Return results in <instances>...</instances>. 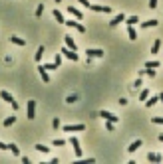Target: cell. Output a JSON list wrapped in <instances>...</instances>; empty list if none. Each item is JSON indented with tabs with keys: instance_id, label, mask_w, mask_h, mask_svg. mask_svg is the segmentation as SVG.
Returning a JSON list of instances; mask_svg holds the SVG:
<instances>
[{
	"instance_id": "39",
	"label": "cell",
	"mask_w": 163,
	"mask_h": 164,
	"mask_svg": "<svg viewBox=\"0 0 163 164\" xmlns=\"http://www.w3.org/2000/svg\"><path fill=\"white\" fill-rule=\"evenodd\" d=\"M0 150H8V144H4L2 140H0Z\"/></svg>"
},
{
	"instance_id": "37",
	"label": "cell",
	"mask_w": 163,
	"mask_h": 164,
	"mask_svg": "<svg viewBox=\"0 0 163 164\" xmlns=\"http://www.w3.org/2000/svg\"><path fill=\"white\" fill-rule=\"evenodd\" d=\"M52 127H54V129H58V127H60V119H58V117L52 121Z\"/></svg>"
},
{
	"instance_id": "30",
	"label": "cell",
	"mask_w": 163,
	"mask_h": 164,
	"mask_svg": "<svg viewBox=\"0 0 163 164\" xmlns=\"http://www.w3.org/2000/svg\"><path fill=\"white\" fill-rule=\"evenodd\" d=\"M54 64H56L58 67L62 65V52H60V53H56V57H54Z\"/></svg>"
},
{
	"instance_id": "40",
	"label": "cell",
	"mask_w": 163,
	"mask_h": 164,
	"mask_svg": "<svg viewBox=\"0 0 163 164\" xmlns=\"http://www.w3.org/2000/svg\"><path fill=\"white\" fill-rule=\"evenodd\" d=\"M157 97H159V101L163 103V93H159V95H157Z\"/></svg>"
},
{
	"instance_id": "23",
	"label": "cell",
	"mask_w": 163,
	"mask_h": 164,
	"mask_svg": "<svg viewBox=\"0 0 163 164\" xmlns=\"http://www.w3.org/2000/svg\"><path fill=\"white\" fill-rule=\"evenodd\" d=\"M52 14H54V18H56V20H58V22H60V24H64V22H66V20H64V16H62V12L58 10V8H56V10L52 12Z\"/></svg>"
},
{
	"instance_id": "10",
	"label": "cell",
	"mask_w": 163,
	"mask_h": 164,
	"mask_svg": "<svg viewBox=\"0 0 163 164\" xmlns=\"http://www.w3.org/2000/svg\"><path fill=\"white\" fill-rule=\"evenodd\" d=\"M147 160L151 164H159V162H163V156H161V154H157V152H149L147 154Z\"/></svg>"
},
{
	"instance_id": "11",
	"label": "cell",
	"mask_w": 163,
	"mask_h": 164,
	"mask_svg": "<svg viewBox=\"0 0 163 164\" xmlns=\"http://www.w3.org/2000/svg\"><path fill=\"white\" fill-rule=\"evenodd\" d=\"M90 10H94V12H102V14H110L111 8H110V6H98V4H91Z\"/></svg>"
},
{
	"instance_id": "5",
	"label": "cell",
	"mask_w": 163,
	"mask_h": 164,
	"mask_svg": "<svg viewBox=\"0 0 163 164\" xmlns=\"http://www.w3.org/2000/svg\"><path fill=\"white\" fill-rule=\"evenodd\" d=\"M64 131L66 133H82V131H86V125H82V123H78V125H66Z\"/></svg>"
},
{
	"instance_id": "17",
	"label": "cell",
	"mask_w": 163,
	"mask_h": 164,
	"mask_svg": "<svg viewBox=\"0 0 163 164\" xmlns=\"http://www.w3.org/2000/svg\"><path fill=\"white\" fill-rule=\"evenodd\" d=\"M157 26V20L151 18V20H145V22H141V28H155Z\"/></svg>"
},
{
	"instance_id": "21",
	"label": "cell",
	"mask_w": 163,
	"mask_h": 164,
	"mask_svg": "<svg viewBox=\"0 0 163 164\" xmlns=\"http://www.w3.org/2000/svg\"><path fill=\"white\" fill-rule=\"evenodd\" d=\"M34 148L38 150V152H42V154H48V152H50V148H48V146H46V144H42V142H38V144H36Z\"/></svg>"
},
{
	"instance_id": "13",
	"label": "cell",
	"mask_w": 163,
	"mask_h": 164,
	"mask_svg": "<svg viewBox=\"0 0 163 164\" xmlns=\"http://www.w3.org/2000/svg\"><path fill=\"white\" fill-rule=\"evenodd\" d=\"M139 146H141V138H137V140H133V142H131V144H129V146H127V152H129V154H133V152H137V148H139Z\"/></svg>"
},
{
	"instance_id": "7",
	"label": "cell",
	"mask_w": 163,
	"mask_h": 164,
	"mask_svg": "<svg viewBox=\"0 0 163 164\" xmlns=\"http://www.w3.org/2000/svg\"><path fill=\"white\" fill-rule=\"evenodd\" d=\"M99 117H103L106 121H111V123H118V121H119V117H118V115H114V113L106 111V109H103V111H99Z\"/></svg>"
},
{
	"instance_id": "6",
	"label": "cell",
	"mask_w": 163,
	"mask_h": 164,
	"mask_svg": "<svg viewBox=\"0 0 163 164\" xmlns=\"http://www.w3.org/2000/svg\"><path fill=\"white\" fill-rule=\"evenodd\" d=\"M70 144L74 146V154H76V158H82V148H80V140H78L76 137L70 138Z\"/></svg>"
},
{
	"instance_id": "3",
	"label": "cell",
	"mask_w": 163,
	"mask_h": 164,
	"mask_svg": "<svg viewBox=\"0 0 163 164\" xmlns=\"http://www.w3.org/2000/svg\"><path fill=\"white\" fill-rule=\"evenodd\" d=\"M0 97H2L4 101H6V103H10V105H12V109H14V111H16V109H18V103H16V101H14V97H12V95L8 93L6 89H2V91H0Z\"/></svg>"
},
{
	"instance_id": "20",
	"label": "cell",
	"mask_w": 163,
	"mask_h": 164,
	"mask_svg": "<svg viewBox=\"0 0 163 164\" xmlns=\"http://www.w3.org/2000/svg\"><path fill=\"white\" fill-rule=\"evenodd\" d=\"M42 57H44V46H40V48L36 49V53H34V60L36 61H42Z\"/></svg>"
},
{
	"instance_id": "36",
	"label": "cell",
	"mask_w": 163,
	"mask_h": 164,
	"mask_svg": "<svg viewBox=\"0 0 163 164\" xmlns=\"http://www.w3.org/2000/svg\"><path fill=\"white\" fill-rule=\"evenodd\" d=\"M149 8H151V10H155V8H157V0H149Z\"/></svg>"
},
{
	"instance_id": "27",
	"label": "cell",
	"mask_w": 163,
	"mask_h": 164,
	"mask_svg": "<svg viewBox=\"0 0 163 164\" xmlns=\"http://www.w3.org/2000/svg\"><path fill=\"white\" fill-rule=\"evenodd\" d=\"M159 48H161V40H155V42H153V46H151V53H157V52H159Z\"/></svg>"
},
{
	"instance_id": "26",
	"label": "cell",
	"mask_w": 163,
	"mask_h": 164,
	"mask_svg": "<svg viewBox=\"0 0 163 164\" xmlns=\"http://www.w3.org/2000/svg\"><path fill=\"white\" fill-rule=\"evenodd\" d=\"M157 67H159V61H157V60L147 61V64H145V69H157Z\"/></svg>"
},
{
	"instance_id": "22",
	"label": "cell",
	"mask_w": 163,
	"mask_h": 164,
	"mask_svg": "<svg viewBox=\"0 0 163 164\" xmlns=\"http://www.w3.org/2000/svg\"><path fill=\"white\" fill-rule=\"evenodd\" d=\"M137 22H139L137 16H129V18H125V24H127V26H135Z\"/></svg>"
},
{
	"instance_id": "42",
	"label": "cell",
	"mask_w": 163,
	"mask_h": 164,
	"mask_svg": "<svg viewBox=\"0 0 163 164\" xmlns=\"http://www.w3.org/2000/svg\"><path fill=\"white\" fill-rule=\"evenodd\" d=\"M60 2H62V0H56V4H60Z\"/></svg>"
},
{
	"instance_id": "19",
	"label": "cell",
	"mask_w": 163,
	"mask_h": 164,
	"mask_svg": "<svg viewBox=\"0 0 163 164\" xmlns=\"http://www.w3.org/2000/svg\"><path fill=\"white\" fill-rule=\"evenodd\" d=\"M10 42L16 44V46H26V40H22V38H18V36H10Z\"/></svg>"
},
{
	"instance_id": "14",
	"label": "cell",
	"mask_w": 163,
	"mask_h": 164,
	"mask_svg": "<svg viewBox=\"0 0 163 164\" xmlns=\"http://www.w3.org/2000/svg\"><path fill=\"white\" fill-rule=\"evenodd\" d=\"M64 44L68 46L70 49H76V52H78V46H76V42H74L72 36H64Z\"/></svg>"
},
{
	"instance_id": "9",
	"label": "cell",
	"mask_w": 163,
	"mask_h": 164,
	"mask_svg": "<svg viewBox=\"0 0 163 164\" xmlns=\"http://www.w3.org/2000/svg\"><path fill=\"white\" fill-rule=\"evenodd\" d=\"M64 24H66V26H70V28H76V30H78V32H82V34L86 32V26H82L80 22H74V20H66Z\"/></svg>"
},
{
	"instance_id": "25",
	"label": "cell",
	"mask_w": 163,
	"mask_h": 164,
	"mask_svg": "<svg viewBox=\"0 0 163 164\" xmlns=\"http://www.w3.org/2000/svg\"><path fill=\"white\" fill-rule=\"evenodd\" d=\"M8 150H10V152L14 154V156H18V154H20V148L14 144V142H10V144H8Z\"/></svg>"
},
{
	"instance_id": "28",
	"label": "cell",
	"mask_w": 163,
	"mask_h": 164,
	"mask_svg": "<svg viewBox=\"0 0 163 164\" xmlns=\"http://www.w3.org/2000/svg\"><path fill=\"white\" fill-rule=\"evenodd\" d=\"M52 144L54 146H66V140H64V138H54Z\"/></svg>"
},
{
	"instance_id": "1",
	"label": "cell",
	"mask_w": 163,
	"mask_h": 164,
	"mask_svg": "<svg viewBox=\"0 0 163 164\" xmlns=\"http://www.w3.org/2000/svg\"><path fill=\"white\" fill-rule=\"evenodd\" d=\"M60 52L64 53V56L68 57V60H72V61H78V60H80V56H78V53H76V49H70L68 46H64V48H62Z\"/></svg>"
},
{
	"instance_id": "35",
	"label": "cell",
	"mask_w": 163,
	"mask_h": 164,
	"mask_svg": "<svg viewBox=\"0 0 163 164\" xmlns=\"http://www.w3.org/2000/svg\"><path fill=\"white\" fill-rule=\"evenodd\" d=\"M78 2H80L82 6H86V8H90V6H91V2H90V0H78Z\"/></svg>"
},
{
	"instance_id": "18",
	"label": "cell",
	"mask_w": 163,
	"mask_h": 164,
	"mask_svg": "<svg viewBox=\"0 0 163 164\" xmlns=\"http://www.w3.org/2000/svg\"><path fill=\"white\" fill-rule=\"evenodd\" d=\"M127 36H129V40H131V42L137 40V32H135V28H133V26H127Z\"/></svg>"
},
{
	"instance_id": "33",
	"label": "cell",
	"mask_w": 163,
	"mask_h": 164,
	"mask_svg": "<svg viewBox=\"0 0 163 164\" xmlns=\"http://www.w3.org/2000/svg\"><path fill=\"white\" fill-rule=\"evenodd\" d=\"M44 67H46L48 71H54V69H58V65H56V64H46Z\"/></svg>"
},
{
	"instance_id": "12",
	"label": "cell",
	"mask_w": 163,
	"mask_h": 164,
	"mask_svg": "<svg viewBox=\"0 0 163 164\" xmlns=\"http://www.w3.org/2000/svg\"><path fill=\"white\" fill-rule=\"evenodd\" d=\"M38 73H40V77H42V81H44V83H48V81H50V75H48V69H46L44 65H38Z\"/></svg>"
},
{
	"instance_id": "31",
	"label": "cell",
	"mask_w": 163,
	"mask_h": 164,
	"mask_svg": "<svg viewBox=\"0 0 163 164\" xmlns=\"http://www.w3.org/2000/svg\"><path fill=\"white\" fill-rule=\"evenodd\" d=\"M42 12H44V4H38V8H36V18H40Z\"/></svg>"
},
{
	"instance_id": "38",
	"label": "cell",
	"mask_w": 163,
	"mask_h": 164,
	"mask_svg": "<svg viewBox=\"0 0 163 164\" xmlns=\"http://www.w3.org/2000/svg\"><path fill=\"white\" fill-rule=\"evenodd\" d=\"M133 85H135V89H139V87H141V85H143V83H141V79H139V77H137V79H135V83H133Z\"/></svg>"
},
{
	"instance_id": "41",
	"label": "cell",
	"mask_w": 163,
	"mask_h": 164,
	"mask_svg": "<svg viewBox=\"0 0 163 164\" xmlns=\"http://www.w3.org/2000/svg\"><path fill=\"white\" fill-rule=\"evenodd\" d=\"M159 140H161V142H163V134H159Z\"/></svg>"
},
{
	"instance_id": "29",
	"label": "cell",
	"mask_w": 163,
	"mask_h": 164,
	"mask_svg": "<svg viewBox=\"0 0 163 164\" xmlns=\"http://www.w3.org/2000/svg\"><path fill=\"white\" fill-rule=\"evenodd\" d=\"M149 95H151V93H149V89H143V91L139 93V101H145V99L149 97Z\"/></svg>"
},
{
	"instance_id": "15",
	"label": "cell",
	"mask_w": 163,
	"mask_h": 164,
	"mask_svg": "<svg viewBox=\"0 0 163 164\" xmlns=\"http://www.w3.org/2000/svg\"><path fill=\"white\" fill-rule=\"evenodd\" d=\"M68 12L74 16V18H78V20H82V18H83V14H82L80 10H78V8H74V6H68Z\"/></svg>"
},
{
	"instance_id": "24",
	"label": "cell",
	"mask_w": 163,
	"mask_h": 164,
	"mask_svg": "<svg viewBox=\"0 0 163 164\" xmlns=\"http://www.w3.org/2000/svg\"><path fill=\"white\" fill-rule=\"evenodd\" d=\"M14 123H16V117H14V115H10V117H6V119H4V123H2V125H4V127H10V125H14Z\"/></svg>"
},
{
	"instance_id": "4",
	"label": "cell",
	"mask_w": 163,
	"mask_h": 164,
	"mask_svg": "<svg viewBox=\"0 0 163 164\" xmlns=\"http://www.w3.org/2000/svg\"><path fill=\"white\" fill-rule=\"evenodd\" d=\"M26 117L28 119H36V101H28L26 103Z\"/></svg>"
},
{
	"instance_id": "32",
	"label": "cell",
	"mask_w": 163,
	"mask_h": 164,
	"mask_svg": "<svg viewBox=\"0 0 163 164\" xmlns=\"http://www.w3.org/2000/svg\"><path fill=\"white\" fill-rule=\"evenodd\" d=\"M153 125H163V117H151Z\"/></svg>"
},
{
	"instance_id": "2",
	"label": "cell",
	"mask_w": 163,
	"mask_h": 164,
	"mask_svg": "<svg viewBox=\"0 0 163 164\" xmlns=\"http://www.w3.org/2000/svg\"><path fill=\"white\" fill-rule=\"evenodd\" d=\"M86 53H87V60H91V57H103V56H106V52L99 49V48H87Z\"/></svg>"
},
{
	"instance_id": "34",
	"label": "cell",
	"mask_w": 163,
	"mask_h": 164,
	"mask_svg": "<svg viewBox=\"0 0 163 164\" xmlns=\"http://www.w3.org/2000/svg\"><path fill=\"white\" fill-rule=\"evenodd\" d=\"M78 101V97L76 95H68V99H66V103H76Z\"/></svg>"
},
{
	"instance_id": "16",
	"label": "cell",
	"mask_w": 163,
	"mask_h": 164,
	"mask_svg": "<svg viewBox=\"0 0 163 164\" xmlns=\"http://www.w3.org/2000/svg\"><path fill=\"white\" fill-rule=\"evenodd\" d=\"M157 101H159V97H157V95H149V97L145 99V107H153Z\"/></svg>"
},
{
	"instance_id": "8",
	"label": "cell",
	"mask_w": 163,
	"mask_h": 164,
	"mask_svg": "<svg viewBox=\"0 0 163 164\" xmlns=\"http://www.w3.org/2000/svg\"><path fill=\"white\" fill-rule=\"evenodd\" d=\"M125 18H127V16H125L123 12H119V14H118V16H115V18H114V20H111V22H110V26H111V28L119 26V24H122V22H125Z\"/></svg>"
}]
</instances>
